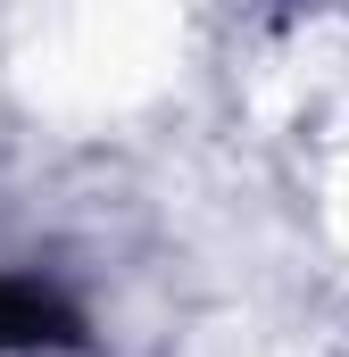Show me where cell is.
Returning <instances> with one entry per match:
<instances>
[{"mask_svg": "<svg viewBox=\"0 0 349 357\" xmlns=\"http://www.w3.org/2000/svg\"><path fill=\"white\" fill-rule=\"evenodd\" d=\"M67 333H75V316H67L42 282L0 274V349H42V341H67Z\"/></svg>", "mask_w": 349, "mask_h": 357, "instance_id": "obj_1", "label": "cell"}]
</instances>
